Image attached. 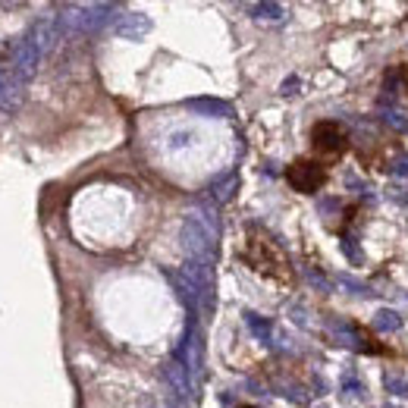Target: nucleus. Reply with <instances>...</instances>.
Wrapping results in <instances>:
<instances>
[{"label":"nucleus","instance_id":"obj_4","mask_svg":"<svg viewBox=\"0 0 408 408\" xmlns=\"http://www.w3.org/2000/svg\"><path fill=\"white\" fill-rule=\"evenodd\" d=\"M399 79H402V88H405V95H408V63L399 66Z\"/></svg>","mask_w":408,"mask_h":408},{"label":"nucleus","instance_id":"obj_2","mask_svg":"<svg viewBox=\"0 0 408 408\" xmlns=\"http://www.w3.org/2000/svg\"><path fill=\"white\" fill-rule=\"evenodd\" d=\"M311 151H314V161H321L323 167H333L336 161H343L345 151L352 148L349 129L336 119H321V123L311 126Z\"/></svg>","mask_w":408,"mask_h":408},{"label":"nucleus","instance_id":"obj_1","mask_svg":"<svg viewBox=\"0 0 408 408\" xmlns=\"http://www.w3.org/2000/svg\"><path fill=\"white\" fill-rule=\"evenodd\" d=\"M239 258L254 270V274L274 279L279 286H292L296 283V274H292V264L286 258V252L279 248V242L274 236H267L264 230H248L245 242H242Z\"/></svg>","mask_w":408,"mask_h":408},{"label":"nucleus","instance_id":"obj_3","mask_svg":"<svg viewBox=\"0 0 408 408\" xmlns=\"http://www.w3.org/2000/svg\"><path fill=\"white\" fill-rule=\"evenodd\" d=\"M330 179V167H323L314 157H296L286 167V183L296 188L299 195H317Z\"/></svg>","mask_w":408,"mask_h":408}]
</instances>
